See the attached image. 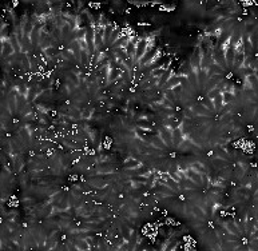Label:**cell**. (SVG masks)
Returning <instances> with one entry per match:
<instances>
[{"label":"cell","instance_id":"obj_1","mask_svg":"<svg viewBox=\"0 0 258 251\" xmlns=\"http://www.w3.org/2000/svg\"><path fill=\"white\" fill-rule=\"evenodd\" d=\"M171 132H173V128L170 127H163L161 130V138L163 143H164V146H171L173 144V136H171Z\"/></svg>","mask_w":258,"mask_h":251},{"label":"cell","instance_id":"obj_2","mask_svg":"<svg viewBox=\"0 0 258 251\" xmlns=\"http://www.w3.org/2000/svg\"><path fill=\"white\" fill-rule=\"evenodd\" d=\"M171 136H173V144L174 146H181L182 142H183V134H182V128L178 126V127L173 128V132H171Z\"/></svg>","mask_w":258,"mask_h":251},{"label":"cell","instance_id":"obj_3","mask_svg":"<svg viewBox=\"0 0 258 251\" xmlns=\"http://www.w3.org/2000/svg\"><path fill=\"white\" fill-rule=\"evenodd\" d=\"M139 162H138V160H135L134 158H127L126 160H124V167L126 168H128L130 167L131 170H135V168H138L139 167Z\"/></svg>","mask_w":258,"mask_h":251},{"label":"cell","instance_id":"obj_4","mask_svg":"<svg viewBox=\"0 0 258 251\" xmlns=\"http://www.w3.org/2000/svg\"><path fill=\"white\" fill-rule=\"evenodd\" d=\"M226 232H229V234H233V235H238V227L237 225H234L233 222H228L226 223Z\"/></svg>","mask_w":258,"mask_h":251},{"label":"cell","instance_id":"obj_5","mask_svg":"<svg viewBox=\"0 0 258 251\" xmlns=\"http://www.w3.org/2000/svg\"><path fill=\"white\" fill-rule=\"evenodd\" d=\"M202 106H203L206 110L210 111V112H211V111H214V104H213V100H211L209 96H206V98H205V99L202 100Z\"/></svg>","mask_w":258,"mask_h":251},{"label":"cell","instance_id":"obj_6","mask_svg":"<svg viewBox=\"0 0 258 251\" xmlns=\"http://www.w3.org/2000/svg\"><path fill=\"white\" fill-rule=\"evenodd\" d=\"M163 98L164 99H167L168 102H171V103H174V100H175V94L173 92V89H170V88H167V91L163 94Z\"/></svg>","mask_w":258,"mask_h":251},{"label":"cell","instance_id":"obj_7","mask_svg":"<svg viewBox=\"0 0 258 251\" xmlns=\"http://www.w3.org/2000/svg\"><path fill=\"white\" fill-rule=\"evenodd\" d=\"M151 143L154 144V147H158V148H162V147H164V143H163V140L159 136H154L153 139H151Z\"/></svg>","mask_w":258,"mask_h":251},{"label":"cell","instance_id":"obj_8","mask_svg":"<svg viewBox=\"0 0 258 251\" xmlns=\"http://www.w3.org/2000/svg\"><path fill=\"white\" fill-rule=\"evenodd\" d=\"M76 249H79V250H87V249H90V246L87 244V242H79V243H76Z\"/></svg>","mask_w":258,"mask_h":251},{"label":"cell","instance_id":"obj_9","mask_svg":"<svg viewBox=\"0 0 258 251\" xmlns=\"http://www.w3.org/2000/svg\"><path fill=\"white\" fill-rule=\"evenodd\" d=\"M162 106H163V107H167V108H173V106H174V104H173L171 102H168L167 99L162 98Z\"/></svg>","mask_w":258,"mask_h":251},{"label":"cell","instance_id":"obj_10","mask_svg":"<svg viewBox=\"0 0 258 251\" xmlns=\"http://www.w3.org/2000/svg\"><path fill=\"white\" fill-rule=\"evenodd\" d=\"M194 212H195V215H197V217H199V218H205V214L202 212V210H199L198 207H194Z\"/></svg>","mask_w":258,"mask_h":251}]
</instances>
